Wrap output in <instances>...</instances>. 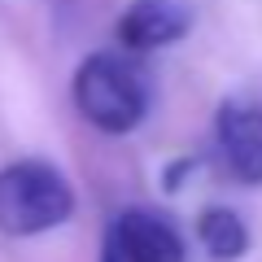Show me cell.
Returning a JSON list of instances; mask_svg holds the SVG:
<instances>
[{
  "mask_svg": "<svg viewBox=\"0 0 262 262\" xmlns=\"http://www.w3.org/2000/svg\"><path fill=\"white\" fill-rule=\"evenodd\" d=\"M101 262H118V249H114V241L105 236V249H101Z\"/></svg>",
  "mask_w": 262,
  "mask_h": 262,
  "instance_id": "52a82bcc",
  "label": "cell"
},
{
  "mask_svg": "<svg viewBox=\"0 0 262 262\" xmlns=\"http://www.w3.org/2000/svg\"><path fill=\"white\" fill-rule=\"evenodd\" d=\"M61 5H66V0H61Z\"/></svg>",
  "mask_w": 262,
  "mask_h": 262,
  "instance_id": "ba28073f",
  "label": "cell"
},
{
  "mask_svg": "<svg viewBox=\"0 0 262 262\" xmlns=\"http://www.w3.org/2000/svg\"><path fill=\"white\" fill-rule=\"evenodd\" d=\"M188 27H192V13H188L184 0H131L122 9L118 27H114V35L131 53H153V48L184 39Z\"/></svg>",
  "mask_w": 262,
  "mask_h": 262,
  "instance_id": "3957f363",
  "label": "cell"
},
{
  "mask_svg": "<svg viewBox=\"0 0 262 262\" xmlns=\"http://www.w3.org/2000/svg\"><path fill=\"white\" fill-rule=\"evenodd\" d=\"M75 214V188L53 162L22 158L0 170V232L39 236Z\"/></svg>",
  "mask_w": 262,
  "mask_h": 262,
  "instance_id": "6da1fadb",
  "label": "cell"
},
{
  "mask_svg": "<svg viewBox=\"0 0 262 262\" xmlns=\"http://www.w3.org/2000/svg\"><path fill=\"white\" fill-rule=\"evenodd\" d=\"M219 149L245 184H262V105L227 101L219 110Z\"/></svg>",
  "mask_w": 262,
  "mask_h": 262,
  "instance_id": "5b68a950",
  "label": "cell"
},
{
  "mask_svg": "<svg viewBox=\"0 0 262 262\" xmlns=\"http://www.w3.org/2000/svg\"><path fill=\"white\" fill-rule=\"evenodd\" d=\"M118 262H184L179 232L153 210H122L110 232Z\"/></svg>",
  "mask_w": 262,
  "mask_h": 262,
  "instance_id": "277c9868",
  "label": "cell"
},
{
  "mask_svg": "<svg viewBox=\"0 0 262 262\" xmlns=\"http://www.w3.org/2000/svg\"><path fill=\"white\" fill-rule=\"evenodd\" d=\"M196 236H201V245H206L210 258L219 262H236L245 249H249V227L241 223V214L236 210H206V214L196 219Z\"/></svg>",
  "mask_w": 262,
  "mask_h": 262,
  "instance_id": "8992f818",
  "label": "cell"
},
{
  "mask_svg": "<svg viewBox=\"0 0 262 262\" xmlns=\"http://www.w3.org/2000/svg\"><path fill=\"white\" fill-rule=\"evenodd\" d=\"M70 96H75V110L105 136L136 131L149 110V92H144L140 75L114 53L83 57L75 70V83H70Z\"/></svg>",
  "mask_w": 262,
  "mask_h": 262,
  "instance_id": "7a4b0ae2",
  "label": "cell"
}]
</instances>
